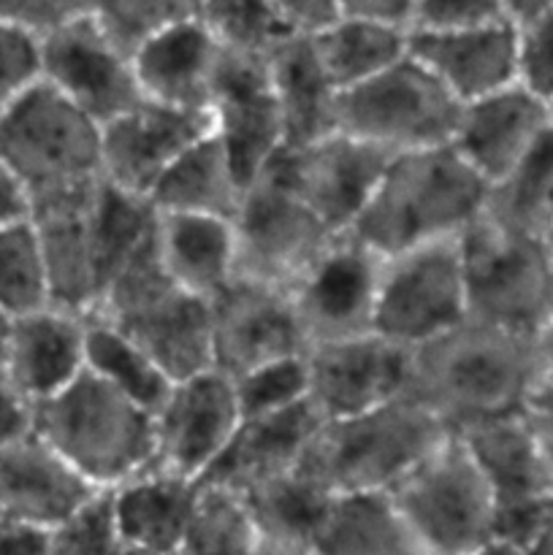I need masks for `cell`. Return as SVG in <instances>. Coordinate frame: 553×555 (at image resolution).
<instances>
[{
    "instance_id": "cell-1",
    "label": "cell",
    "mask_w": 553,
    "mask_h": 555,
    "mask_svg": "<svg viewBox=\"0 0 553 555\" xmlns=\"http://www.w3.org/2000/svg\"><path fill=\"white\" fill-rule=\"evenodd\" d=\"M540 393L537 336L466 318L410 350L407 396L450 434L531 410Z\"/></svg>"
},
{
    "instance_id": "cell-2",
    "label": "cell",
    "mask_w": 553,
    "mask_h": 555,
    "mask_svg": "<svg viewBox=\"0 0 553 555\" xmlns=\"http://www.w3.org/2000/svg\"><path fill=\"white\" fill-rule=\"evenodd\" d=\"M486 179L450 144L394 155L347 233L388 258L459 238L491 204Z\"/></svg>"
},
{
    "instance_id": "cell-3",
    "label": "cell",
    "mask_w": 553,
    "mask_h": 555,
    "mask_svg": "<svg viewBox=\"0 0 553 555\" xmlns=\"http://www.w3.org/2000/svg\"><path fill=\"white\" fill-rule=\"evenodd\" d=\"M33 428L95 491H114L155 466L152 412L87 369L68 388L36 404Z\"/></svg>"
},
{
    "instance_id": "cell-4",
    "label": "cell",
    "mask_w": 553,
    "mask_h": 555,
    "mask_svg": "<svg viewBox=\"0 0 553 555\" xmlns=\"http://www.w3.org/2000/svg\"><path fill=\"white\" fill-rule=\"evenodd\" d=\"M472 320L537 336L553 318V253L545 228L488 209L459 236Z\"/></svg>"
},
{
    "instance_id": "cell-5",
    "label": "cell",
    "mask_w": 553,
    "mask_h": 555,
    "mask_svg": "<svg viewBox=\"0 0 553 555\" xmlns=\"http://www.w3.org/2000/svg\"><path fill=\"white\" fill-rule=\"evenodd\" d=\"M445 434L404 393L358 415L320 421L298 469L329 493L390 491Z\"/></svg>"
},
{
    "instance_id": "cell-6",
    "label": "cell",
    "mask_w": 553,
    "mask_h": 555,
    "mask_svg": "<svg viewBox=\"0 0 553 555\" xmlns=\"http://www.w3.org/2000/svg\"><path fill=\"white\" fill-rule=\"evenodd\" d=\"M139 341L171 379L211 369V307L160 266L155 236L103 291L95 312Z\"/></svg>"
},
{
    "instance_id": "cell-7",
    "label": "cell",
    "mask_w": 553,
    "mask_h": 555,
    "mask_svg": "<svg viewBox=\"0 0 553 555\" xmlns=\"http://www.w3.org/2000/svg\"><path fill=\"white\" fill-rule=\"evenodd\" d=\"M0 160L16 173L30 204L103 182L101 122L47 81L0 117Z\"/></svg>"
},
{
    "instance_id": "cell-8",
    "label": "cell",
    "mask_w": 553,
    "mask_h": 555,
    "mask_svg": "<svg viewBox=\"0 0 553 555\" xmlns=\"http://www.w3.org/2000/svg\"><path fill=\"white\" fill-rule=\"evenodd\" d=\"M390 496L423 555H472L497 537V496L455 434H445Z\"/></svg>"
},
{
    "instance_id": "cell-9",
    "label": "cell",
    "mask_w": 553,
    "mask_h": 555,
    "mask_svg": "<svg viewBox=\"0 0 553 555\" xmlns=\"http://www.w3.org/2000/svg\"><path fill=\"white\" fill-rule=\"evenodd\" d=\"M459 112L461 103L442 81L407 52L383 74L339 92L336 130L377 146L385 155H401L450 144Z\"/></svg>"
},
{
    "instance_id": "cell-10",
    "label": "cell",
    "mask_w": 553,
    "mask_h": 555,
    "mask_svg": "<svg viewBox=\"0 0 553 555\" xmlns=\"http://www.w3.org/2000/svg\"><path fill=\"white\" fill-rule=\"evenodd\" d=\"M470 318L459 238L421 244L380 263L374 334L412 350Z\"/></svg>"
},
{
    "instance_id": "cell-11",
    "label": "cell",
    "mask_w": 553,
    "mask_h": 555,
    "mask_svg": "<svg viewBox=\"0 0 553 555\" xmlns=\"http://www.w3.org/2000/svg\"><path fill=\"white\" fill-rule=\"evenodd\" d=\"M239 276L291 291L339 233L331 231L274 173L247 184L233 215Z\"/></svg>"
},
{
    "instance_id": "cell-12",
    "label": "cell",
    "mask_w": 553,
    "mask_h": 555,
    "mask_svg": "<svg viewBox=\"0 0 553 555\" xmlns=\"http://www.w3.org/2000/svg\"><path fill=\"white\" fill-rule=\"evenodd\" d=\"M41 81L101 125L144 101L136 79L133 54L90 9L43 33Z\"/></svg>"
},
{
    "instance_id": "cell-13",
    "label": "cell",
    "mask_w": 553,
    "mask_h": 555,
    "mask_svg": "<svg viewBox=\"0 0 553 555\" xmlns=\"http://www.w3.org/2000/svg\"><path fill=\"white\" fill-rule=\"evenodd\" d=\"M242 421L236 385L226 372L211 366L173 379L163 404L152 412L155 466L204 482L226 455Z\"/></svg>"
},
{
    "instance_id": "cell-14",
    "label": "cell",
    "mask_w": 553,
    "mask_h": 555,
    "mask_svg": "<svg viewBox=\"0 0 553 555\" xmlns=\"http://www.w3.org/2000/svg\"><path fill=\"white\" fill-rule=\"evenodd\" d=\"M394 155L342 130L301 146H285L266 168L331 231L347 233Z\"/></svg>"
},
{
    "instance_id": "cell-15",
    "label": "cell",
    "mask_w": 553,
    "mask_h": 555,
    "mask_svg": "<svg viewBox=\"0 0 553 555\" xmlns=\"http://www.w3.org/2000/svg\"><path fill=\"white\" fill-rule=\"evenodd\" d=\"M380 258L350 233H339L291 287L307 347L374 331Z\"/></svg>"
},
{
    "instance_id": "cell-16",
    "label": "cell",
    "mask_w": 553,
    "mask_h": 555,
    "mask_svg": "<svg viewBox=\"0 0 553 555\" xmlns=\"http://www.w3.org/2000/svg\"><path fill=\"white\" fill-rule=\"evenodd\" d=\"M304 361L309 404L320 421L358 415L407 393L410 350L374 331L307 347Z\"/></svg>"
},
{
    "instance_id": "cell-17",
    "label": "cell",
    "mask_w": 553,
    "mask_h": 555,
    "mask_svg": "<svg viewBox=\"0 0 553 555\" xmlns=\"http://www.w3.org/2000/svg\"><path fill=\"white\" fill-rule=\"evenodd\" d=\"M209 125L244 184L260 177L285 150V130L266 68V52L226 47L211 90Z\"/></svg>"
},
{
    "instance_id": "cell-18",
    "label": "cell",
    "mask_w": 553,
    "mask_h": 555,
    "mask_svg": "<svg viewBox=\"0 0 553 555\" xmlns=\"http://www.w3.org/2000/svg\"><path fill=\"white\" fill-rule=\"evenodd\" d=\"M211 307V366L228 377L307 352L291 293L236 276Z\"/></svg>"
},
{
    "instance_id": "cell-19",
    "label": "cell",
    "mask_w": 553,
    "mask_h": 555,
    "mask_svg": "<svg viewBox=\"0 0 553 555\" xmlns=\"http://www.w3.org/2000/svg\"><path fill=\"white\" fill-rule=\"evenodd\" d=\"M551 133V106L520 85L461 103L450 146L497 190Z\"/></svg>"
},
{
    "instance_id": "cell-20",
    "label": "cell",
    "mask_w": 553,
    "mask_h": 555,
    "mask_svg": "<svg viewBox=\"0 0 553 555\" xmlns=\"http://www.w3.org/2000/svg\"><path fill=\"white\" fill-rule=\"evenodd\" d=\"M209 128L206 114L139 101L101 125L103 182L150 201L171 163Z\"/></svg>"
},
{
    "instance_id": "cell-21",
    "label": "cell",
    "mask_w": 553,
    "mask_h": 555,
    "mask_svg": "<svg viewBox=\"0 0 553 555\" xmlns=\"http://www.w3.org/2000/svg\"><path fill=\"white\" fill-rule=\"evenodd\" d=\"M33 204L30 220L41 238L52 304L92 314L106 287V258L95 228L98 188Z\"/></svg>"
},
{
    "instance_id": "cell-22",
    "label": "cell",
    "mask_w": 553,
    "mask_h": 555,
    "mask_svg": "<svg viewBox=\"0 0 553 555\" xmlns=\"http://www.w3.org/2000/svg\"><path fill=\"white\" fill-rule=\"evenodd\" d=\"M87 318L57 304L14 318L5 383L33 406L68 388L87 369Z\"/></svg>"
},
{
    "instance_id": "cell-23",
    "label": "cell",
    "mask_w": 553,
    "mask_h": 555,
    "mask_svg": "<svg viewBox=\"0 0 553 555\" xmlns=\"http://www.w3.org/2000/svg\"><path fill=\"white\" fill-rule=\"evenodd\" d=\"M222 52L226 47L204 20L155 33L130 52L141 98L209 117Z\"/></svg>"
},
{
    "instance_id": "cell-24",
    "label": "cell",
    "mask_w": 553,
    "mask_h": 555,
    "mask_svg": "<svg viewBox=\"0 0 553 555\" xmlns=\"http://www.w3.org/2000/svg\"><path fill=\"white\" fill-rule=\"evenodd\" d=\"M95 493L36 428L0 448V515L52 531Z\"/></svg>"
},
{
    "instance_id": "cell-25",
    "label": "cell",
    "mask_w": 553,
    "mask_h": 555,
    "mask_svg": "<svg viewBox=\"0 0 553 555\" xmlns=\"http://www.w3.org/2000/svg\"><path fill=\"white\" fill-rule=\"evenodd\" d=\"M410 52L459 103L518 85V27L510 20L453 33H410Z\"/></svg>"
},
{
    "instance_id": "cell-26",
    "label": "cell",
    "mask_w": 553,
    "mask_h": 555,
    "mask_svg": "<svg viewBox=\"0 0 553 555\" xmlns=\"http://www.w3.org/2000/svg\"><path fill=\"white\" fill-rule=\"evenodd\" d=\"M497 496V515L535 507L553 499L545 448L535 421V406L491 417L455 434Z\"/></svg>"
},
{
    "instance_id": "cell-27",
    "label": "cell",
    "mask_w": 553,
    "mask_h": 555,
    "mask_svg": "<svg viewBox=\"0 0 553 555\" xmlns=\"http://www.w3.org/2000/svg\"><path fill=\"white\" fill-rule=\"evenodd\" d=\"M106 493L119 537L130 547L146 555H171L193 518L201 482L152 466Z\"/></svg>"
},
{
    "instance_id": "cell-28",
    "label": "cell",
    "mask_w": 553,
    "mask_h": 555,
    "mask_svg": "<svg viewBox=\"0 0 553 555\" xmlns=\"http://www.w3.org/2000/svg\"><path fill=\"white\" fill-rule=\"evenodd\" d=\"M155 249L166 274L206 301L239 276L236 233L228 217L157 211Z\"/></svg>"
},
{
    "instance_id": "cell-29",
    "label": "cell",
    "mask_w": 553,
    "mask_h": 555,
    "mask_svg": "<svg viewBox=\"0 0 553 555\" xmlns=\"http://www.w3.org/2000/svg\"><path fill=\"white\" fill-rule=\"evenodd\" d=\"M318 426L320 415L309 401L276 415L244 417L226 455L204 482L244 493L260 482L296 472Z\"/></svg>"
},
{
    "instance_id": "cell-30",
    "label": "cell",
    "mask_w": 553,
    "mask_h": 555,
    "mask_svg": "<svg viewBox=\"0 0 553 555\" xmlns=\"http://www.w3.org/2000/svg\"><path fill=\"white\" fill-rule=\"evenodd\" d=\"M271 90L280 106L285 146H301L336 130L339 90L331 85L309 36H280L266 49Z\"/></svg>"
},
{
    "instance_id": "cell-31",
    "label": "cell",
    "mask_w": 553,
    "mask_h": 555,
    "mask_svg": "<svg viewBox=\"0 0 553 555\" xmlns=\"http://www.w3.org/2000/svg\"><path fill=\"white\" fill-rule=\"evenodd\" d=\"M309 555H423L390 491H339L325 499Z\"/></svg>"
},
{
    "instance_id": "cell-32",
    "label": "cell",
    "mask_w": 553,
    "mask_h": 555,
    "mask_svg": "<svg viewBox=\"0 0 553 555\" xmlns=\"http://www.w3.org/2000/svg\"><path fill=\"white\" fill-rule=\"evenodd\" d=\"M247 190L222 141L206 130L152 188L150 204L155 211L177 215H211L233 220Z\"/></svg>"
},
{
    "instance_id": "cell-33",
    "label": "cell",
    "mask_w": 553,
    "mask_h": 555,
    "mask_svg": "<svg viewBox=\"0 0 553 555\" xmlns=\"http://www.w3.org/2000/svg\"><path fill=\"white\" fill-rule=\"evenodd\" d=\"M312 38L325 76L339 92L383 74L410 52V30L390 22L342 14L334 25Z\"/></svg>"
},
{
    "instance_id": "cell-34",
    "label": "cell",
    "mask_w": 553,
    "mask_h": 555,
    "mask_svg": "<svg viewBox=\"0 0 553 555\" xmlns=\"http://www.w3.org/2000/svg\"><path fill=\"white\" fill-rule=\"evenodd\" d=\"M242 496L253 513L266 547L309 553V540H312V531L331 493L309 480L301 469H296L269 482H260V486L244 491Z\"/></svg>"
},
{
    "instance_id": "cell-35",
    "label": "cell",
    "mask_w": 553,
    "mask_h": 555,
    "mask_svg": "<svg viewBox=\"0 0 553 555\" xmlns=\"http://www.w3.org/2000/svg\"><path fill=\"white\" fill-rule=\"evenodd\" d=\"M87 372L150 412L163 404L173 385L139 341L98 314L87 318Z\"/></svg>"
},
{
    "instance_id": "cell-36",
    "label": "cell",
    "mask_w": 553,
    "mask_h": 555,
    "mask_svg": "<svg viewBox=\"0 0 553 555\" xmlns=\"http://www.w3.org/2000/svg\"><path fill=\"white\" fill-rule=\"evenodd\" d=\"M266 545L239 491L201 482L198 502L171 555H263Z\"/></svg>"
},
{
    "instance_id": "cell-37",
    "label": "cell",
    "mask_w": 553,
    "mask_h": 555,
    "mask_svg": "<svg viewBox=\"0 0 553 555\" xmlns=\"http://www.w3.org/2000/svg\"><path fill=\"white\" fill-rule=\"evenodd\" d=\"M52 304L41 238L30 217L0 228V307L9 314L36 312Z\"/></svg>"
},
{
    "instance_id": "cell-38",
    "label": "cell",
    "mask_w": 553,
    "mask_h": 555,
    "mask_svg": "<svg viewBox=\"0 0 553 555\" xmlns=\"http://www.w3.org/2000/svg\"><path fill=\"white\" fill-rule=\"evenodd\" d=\"M206 0H90L101 25L133 52L155 33L190 20H204Z\"/></svg>"
},
{
    "instance_id": "cell-39",
    "label": "cell",
    "mask_w": 553,
    "mask_h": 555,
    "mask_svg": "<svg viewBox=\"0 0 553 555\" xmlns=\"http://www.w3.org/2000/svg\"><path fill=\"white\" fill-rule=\"evenodd\" d=\"M244 417L276 415L309 401L307 361L301 356L280 358L233 377Z\"/></svg>"
},
{
    "instance_id": "cell-40",
    "label": "cell",
    "mask_w": 553,
    "mask_h": 555,
    "mask_svg": "<svg viewBox=\"0 0 553 555\" xmlns=\"http://www.w3.org/2000/svg\"><path fill=\"white\" fill-rule=\"evenodd\" d=\"M49 537L52 555H146L119 537L106 491L95 493Z\"/></svg>"
},
{
    "instance_id": "cell-41",
    "label": "cell",
    "mask_w": 553,
    "mask_h": 555,
    "mask_svg": "<svg viewBox=\"0 0 553 555\" xmlns=\"http://www.w3.org/2000/svg\"><path fill=\"white\" fill-rule=\"evenodd\" d=\"M204 22L222 47L266 52L285 33L274 22L269 0H206Z\"/></svg>"
},
{
    "instance_id": "cell-42",
    "label": "cell",
    "mask_w": 553,
    "mask_h": 555,
    "mask_svg": "<svg viewBox=\"0 0 553 555\" xmlns=\"http://www.w3.org/2000/svg\"><path fill=\"white\" fill-rule=\"evenodd\" d=\"M41 81V36L0 25V117Z\"/></svg>"
},
{
    "instance_id": "cell-43",
    "label": "cell",
    "mask_w": 553,
    "mask_h": 555,
    "mask_svg": "<svg viewBox=\"0 0 553 555\" xmlns=\"http://www.w3.org/2000/svg\"><path fill=\"white\" fill-rule=\"evenodd\" d=\"M502 0H415L410 33H453L504 22Z\"/></svg>"
},
{
    "instance_id": "cell-44",
    "label": "cell",
    "mask_w": 553,
    "mask_h": 555,
    "mask_svg": "<svg viewBox=\"0 0 553 555\" xmlns=\"http://www.w3.org/2000/svg\"><path fill=\"white\" fill-rule=\"evenodd\" d=\"M518 27V85L553 106V14Z\"/></svg>"
},
{
    "instance_id": "cell-45",
    "label": "cell",
    "mask_w": 553,
    "mask_h": 555,
    "mask_svg": "<svg viewBox=\"0 0 553 555\" xmlns=\"http://www.w3.org/2000/svg\"><path fill=\"white\" fill-rule=\"evenodd\" d=\"M85 9H90V0H0V25L43 36Z\"/></svg>"
},
{
    "instance_id": "cell-46",
    "label": "cell",
    "mask_w": 553,
    "mask_h": 555,
    "mask_svg": "<svg viewBox=\"0 0 553 555\" xmlns=\"http://www.w3.org/2000/svg\"><path fill=\"white\" fill-rule=\"evenodd\" d=\"M269 9L285 36H318L342 16L339 0H269Z\"/></svg>"
},
{
    "instance_id": "cell-47",
    "label": "cell",
    "mask_w": 553,
    "mask_h": 555,
    "mask_svg": "<svg viewBox=\"0 0 553 555\" xmlns=\"http://www.w3.org/2000/svg\"><path fill=\"white\" fill-rule=\"evenodd\" d=\"M36 423V406L0 377V448L27 437Z\"/></svg>"
},
{
    "instance_id": "cell-48",
    "label": "cell",
    "mask_w": 553,
    "mask_h": 555,
    "mask_svg": "<svg viewBox=\"0 0 553 555\" xmlns=\"http://www.w3.org/2000/svg\"><path fill=\"white\" fill-rule=\"evenodd\" d=\"M52 531L0 515V555H52Z\"/></svg>"
},
{
    "instance_id": "cell-49",
    "label": "cell",
    "mask_w": 553,
    "mask_h": 555,
    "mask_svg": "<svg viewBox=\"0 0 553 555\" xmlns=\"http://www.w3.org/2000/svg\"><path fill=\"white\" fill-rule=\"evenodd\" d=\"M342 14L363 16V20L390 22L410 30V14L415 0H339Z\"/></svg>"
},
{
    "instance_id": "cell-50",
    "label": "cell",
    "mask_w": 553,
    "mask_h": 555,
    "mask_svg": "<svg viewBox=\"0 0 553 555\" xmlns=\"http://www.w3.org/2000/svg\"><path fill=\"white\" fill-rule=\"evenodd\" d=\"M30 193H27L25 184L16 179V173L0 160V228L30 217Z\"/></svg>"
},
{
    "instance_id": "cell-51",
    "label": "cell",
    "mask_w": 553,
    "mask_h": 555,
    "mask_svg": "<svg viewBox=\"0 0 553 555\" xmlns=\"http://www.w3.org/2000/svg\"><path fill=\"white\" fill-rule=\"evenodd\" d=\"M515 545L524 547L529 555H553V499L535 515L526 534Z\"/></svg>"
},
{
    "instance_id": "cell-52",
    "label": "cell",
    "mask_w": 553,
    "mask_h": 555,
    "mask_svg": "<svg viewBox=\"0 0 553 555\" xmlns=\"http://www.w3.org/2000/svg\"><path fill=\"white\" fill-rule=\"evenodd\" d=\"M502 9L510 22L515 25H526L540 16L553 14V0H502Z\"/></svg>"
},
{
    "instance_id": "cell-53",
    "label": "cell",
    "mask_w": 553,
    "mask_h": 555,
    "mask_svg": "<svg viewBox=\"0 0 553 555\" xmlns=\"http://www.w3.org/2000/svg\"><path fill=\"white\" fill-rule=\"evenodd\" d=\"M537 350H540V363H542V393H540L542 399V396L553 393V318L548 320L545 328L537 334Z\"/></svg>"
},
{
    "instance_id": "cell-54",
    "label": "cell",
    "mask_w": 553,
    "mask_h": 555,
    "mask_svg": "<svg viewBox=\"0 0 553 555\" xmlns=\"http://www.w3.org/2000/svg\"><path fill=\"white\" fill-rule=\"evenodd\" d=\"M535 421H537V428H540L542 448H545L548 472H551V488H553V410L535 406Z\"/></svg>"
},
{
    "instance_id": "cell-55",
    "label": "cell",
    "mask_w": 553,
    "mask_h": 555,
    "mask_svg": "<svg viewBox=\"0 0 553 555\" xmlns=\"http://www.w3.org/2000/svg\"><path fill=\"white\" fill-rule=\"evenodd\" d=\"M472 555H529L524 551L520 545H515V542H507V540H499V537H493L491 542H486L483 547H477Z\"/></svg>"
},
{
    "instance_id": "cell-56",
    "label": "cell",
    "mask_w": 553,
    "mask_h": 555,
    "mask_svg": "<svg viewBox=\"0 0 553 555\" xmlns=\"http://www.w3.org/2000/svg\"><path fill=\"white\" fill-rule=\"evenodd\" d=\"M11 328H14V314H9L3 307H0V377H3L5 352H9V341H11Z\"/></svg>"
},
{
    "instance_id": "cell-57",
    "label": "cell",
    "mask_w": 553,
    "mask_h": 555,
    "mask_svg": "<svg viewBox=\"0 0 553 555\" xmlns=\"http://www.w3.org/2000/svg\"><path fill=\"white\" fill-rule=\"evenodd\" d=\"M263 555H309L307 551H276V547H266Z\"/></svg>"
},
{
    "instance_id": "cell-58",
    "label": "cell",
    "mask_w": 553,
    "mask_h": 555,
    "mask_svg": "<svg viewBox=\"0 0 553 555\" xmlns=\"http://www.w3.org/2000/svg\"><path fill=\"white\" fill-rule=\"evenodd\" d=\"M535 406H542V410H553V393L551 396H542Z\"/></svg>"
},
{
    "instance_id": "cell-59",
    "label": "cell",
    "mask_w": 553,
    "mask_h": 555,
    "mask_svg": "<svg viewBox=\"0 0 553 555\" xmlns=\"http://www.w3.org/2000/svg\"><path fill=\"white\" fill-rule=\"evenodd\" d=\"M545 236H548V244H551V253H553V225L545 228Z\"/></svg>"
},
{
    "instance_id": "cell-60",
    "label": "cell",
    "mask_w": 553,
    "mask_h": 555,
    "mask_svg": "<svg viewBox=\"0 0 553 555\" xmlns=\"http://www.w3.org/2000/svg\"><path fill=\"white\" fill-rule=\"evenodd\" d=\"M551 130H553V106H551Z\"/></svg>"
}]
</instances>
